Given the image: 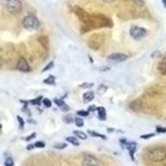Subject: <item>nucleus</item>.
<instances>
[{
    "label": "nucleus",
    "instance_id": "22",
    "mask_svg": "<svg viewBox=\"0 0 166 166\" xmlns=\"http://www.w3.org/2000/svg\"><path fill=\"white\" fill-rule=\"evenodd\" d=\"M119 143H121V146L124 148V149H126V146H128V143H129V142L126 141L125 138H121V139H119Z\"/></svg>",
    "mask_w": 166,
    "mask_h": 166
},
{
    "label": "nucleus",
    "instance_id": "1",
    "mask_svg": "<svg viewBox=\"0 0 166 166\" xmlns=\"http://www.w3.org/2000/svg\"><path fill=\"white\" fill-rule=\"evenodd\" d=\"M148 158L152 162H162L166 159V148H153L148 152Z\"/></svg>",
    "mask_w": 166,
    "mask_h": 166
},
{
    "label": "nucleus",
    "instance_id": "31",
    "mask_svg": "<svg viewBox=\"0 0 166 166\" xmlns=\"http://www.w3.org/2000/svg\"><path fill=\"white\" fill-rule=\"evenodd\" d=\"M153 135H155V134H145V135H142L141 138L142 139H149V138H152Z\"/></svg>",
    "mask_w": 166,
    "mask_h": 166
},
{
    "label": "nucleus",
    "instance_id": "7",
    "mask_svg": "<svg viewBox=\"0 0 166 166\" xmlns=\"http://www.w3.org/2000/svg\"><path fill=\"white\" fill-rule=\"evenodd\" d=\"M82 165H101V161L95 159L94 156H85L84 161H82Z\"/></svg>",
    "mask_w": 166,
    "mask_h": 166
},
{
    "label": "nucleus",
    "instance_id": "37",
    "mask_svg": "<svg viewBox=\"0 0 166 166\" xmlns=\"http://www.w3.org/2000/svg\"><path fill=\"white\" fill-rule=\"evenodd\" d=\"M5 2H10V0H5Z\"/></svg>",
    "mask_w": 166,
    "mask_h": 166
},
{
    "label": "nucleus",
    "instance_id": "18",
    "mask_svg": "<svg viewBox=\"0 0 166 166\" xmlns=\"http://www.w3.org/2000/svg\"><path fill=\"white\" fill-rule=\"evenodd\" d=\"M74 124H75L77 126H78V128H81V126H84V121H82V116H77L75 118V121H74Z\"/></svg>",
    "mask_w": 166,
    "mask_h": 166
},
{
    "label": "nucleus",
    "instance_id": "19",
    "mask_svg": "<svg viewBox=\"0 0 166 166\" xmlns=\"http://www.w3.org/2000/svg\"><path fill=\"white\" fill-rule=\"evenodd\" d=\"M53 102H54V104H55L57 106H60V108H61L63 105H64V104H66L63 98H54V100H53Z\"/></svg>",
    "mask_w": 166,
    "mask_h": 166
},
{
    "label": "nucleus",
    "instance_id": "32",
    "mask_svg": "<svg viewBox=\"0 0 166 166\" xmlns=\"http://www.w3.org/2000/svg\"><path fill=\"white\" fill-rule=\"evenodd\" d=\"M61 109H63V111H64V112H68V111H70V106H68V105H67V104H64V105H63V106H61Z\"/></svg>",
    "mask_w": 166,
    "mask_h": 166
},
{
    "label": "nucleus",
    "instance_id": "9",
    "mask_svg": "<svg viewBox=\"0 0 166 166\" xmlns=\"http://www.w3.org/2000/svg\"><path fill=\"white\" fill-rule=\"evenodd\" d=\"M97 114H98V118L101 121H105L106 119V111L104 106H97Z\"/></svg>",
    "mask_w": 166,
    "mask_h": 166
},
{
    "label": "nucleus",
    "instance_id": "27",
    "mask_svg": "<svg viewBox=\"0 0 166 166\" xmlns=\"http://www.w3.org/2000/svg\"><path fill=\"white\" fill-rule=\"evenodd\" d=\"M17 121H19V126H20V129L24 128V121H23V118L21 116H17Z\"/></svg>",
    "mask_w": 166,
    "mask_h": 166
},
{
    "label": "nucleus",
    "instance_id": "10",
    "mask_svg": "<svg viewBox=\"0 0 166 166\" xmlns=\"http://www.w3.org/2000/svg\"><path fill=\"white\" fill-rule=\"evenodd\" d=\"M94 97H95V92L94 91H88V92H85L82 95V101L84 102H91V101L94 100Z\"/></svg>",
    "mask_w": 166,
    "mask_h": 166
},
{
    "label": "nucleus",
    "instance_id": "26",
    "mask_svg": "<svg viewBox=\"0 0 166 166\" xmlns=\"http://www.w3.org/2000/svg\"><path fill=\"white\" fill-rule=\"evenodd\" d=\"M156 132H158V134H166V128H163V126H156Z\"/></svg>",
    "mask_w": 166,
    "mask_h": 166
},
{
    "label": "nucleus",
    "instance_id": "29",
    "mask_svg": "<svg viewBox=\"0 0 166 166\" xmlns=\"http://www.w3.org/2000/svg\"><path fill=\"white\" fill-rule=\"evenodd\" d=\"M45 146V143L43 141H38V142H35V148H40V149H43Z\"/></svg>",
    "mask_w": 166,
    "mask_h": 166
},
{
    "label": "nucleus",
    "instance_id": "35",
    "mask_svg": "<svg viewBox=\"0 0 166 166\" xmlns=\"http://www.w3.org/2000/svg\"><path fill=\"white\" fill-rule=\"evenodd\" d=\"M162 3H163V6H165V9H166V0H163Z\"/></svg>",
    "mask_w": 166,
    "mask_h": 166
},
{
    "label": "nucleus",
    "instance_id": "24",
    "mask_svg": "<svg viewBox=\"0 0 166 166\" xmlns=\"http://www.w3.org/2000/svg\"><path fill=\"white\" fill-rule=\"evenodd\" d=\"M43 104H44L45 108H51V105H53V102H51L50 100H47V98H44V100H43Z\"/></svg>",
    "mask_w": 166,
    "mask_h": 166
},
{
    "label": "nucleus",
    "instance_id": "2",
    "mask_svg": "<svg viewBox=\"0 0 166 166\" xmlns=\"http://www.w3.org/2000/svg\"><path fill=\"white\" fill-rule=\"evenodd\" d=\"M21 26L24 27L26 30H37V29L40 27V20H38L34 14H29L23 19Z\"/></svg>",
    "mask_w": 166,
    "mask_h": 166
},
{
    "label": "nucleus",
    "instance_id": "3",
    "mask_svg": "<svg viewBox=\"0 0 166 166\" xmlns=\"http://www.w3.org/2000/svg\"><path fill=\"white\" fill-rule=\"evenodd\" d=\"M129 34H131V37L134 38V40H142V38H143V37L148 34V30H146V29H143V27L134 26V27L131 29V31H129Z\"/></svg>",
    "mask_w": 166,
    "mask_h": 166
},
{
    "label": "nucleus",
    "instance_id": "6",
    "mask_svg": "<svg viewBox=\"0 0 166 166\" xmlns=\"http://www.w3.org/2000/svg\"><path fill=\"white\" fill-rule=\"evenodd\" d=\"M17 70L21 71V72H30V71H31V67L29 66L27 60L21 57V58H19V61H17Z\"/></svg>",
    "mask_w": 166,
    "mask_h": 166
},
{
    "label": "nucleus",
    "instance_id": "15",
    "mask_svg": "<svg viewBox=\"0 0 166 166\" xmlns=\"http://www.w3.org/2000/svg\"><path fill=\"white\" fill-rule=\"evenodd\" d=\"M44 84H45V85H53V84H55V77L54 75H50L48 78H45Z\"/></svg>",
    "mask_w": 166,
    "mask_h": 166
},
{
    "label": "nucleus",
    "instance_id": "28",
    "mask_svg": "<svg viewBox=\"0 0 166 166\" xmlns=\"http://www.w3.org/2000/svg\"><path fill=\"white\" fill-rule=\"evenodd\" d=\"M35 135H37V134H31V135L26 136V138H24V141H26V142H30V141H33V139H34V138H35Z\"/></svg>",
    "mask_w": 166,
    "mask_h": 166
},
{
    "label": "nucleus",
    "instance_id": "36",
    "mask_svg": "<svg viewBox=\"0 0 166 166\" xmlns=\"http://www.w3.org/2000/svg\"><path fill=\"white\" fill-rule=\"evenodd\" d=\"M163 66H165V67H166V58H165V63H163Z\"/></svg>",
    "mask_w": 166,
    "mask_h": 166
},
{
    "label": "nucleus",
    "instance_id": "13",
    "mask_svg": "<svg viewBox=\"0 0 166 166\" xmlns=\"http://www.w3.org/2000/svg\"><path fill=\"white\" fill-rule=\"evenodd\" d=\"M74 121H75V118H74V116H71V115H68V114L63 116V122H66V124H72Z\"/></svg>",
    "mask_w": 166,
    "mask_h": 166
},
{
    "label": "nucleus",
    "instance_id": "30",
    "mask_svg": "<svg viewBox=\"0 0 166 166\" xmlns=\"http://www.w3.org/2000/svg\"><path fill=\"white\" fill-rule=\"evenodd\" d=\"M53 67H54V63L51 61V63H48V64H47V66L44 67V70H43V71H48V70H51Z\"/></svg>",
    "mask_w": 166,
    "mask_h": 166
},
{
    "label": "nucleus",
    "instance_id": "5",
    "mask_svg": "<svg viewBox=\"0 0 166 166\" xmlns=\"http://www.w3.org/2000/svg\"><path fill=\"white\" fill-rule=\"evenodd\" d=\"M128 58V55L126 54H122V53H114V54H111L106 57V61H109V63H122V61H125Z\"/></svg>",
    "mask_w": 166,
    "mask_h": 166
},
{
    "label": "nucleus",
    "instance_id": "8",
    "mask_svg": "<svg viewBox=\"0 0 166 166\" xmlns=\"http://www.w3.org/2000/svg\"><path fill=\"white\" fill-rule=\"evenodd\" d=\"M126 149L129 152V156H131V159L134 161L135 159V151H136V142H129L128 146H126Z\"/></svg>",
    "mask_w": 166,
    "mask_h": 166
},
{
    "label": "nucleus",
    "instance_id": "12",
    "mask_svg": "<svg viewBox=\"0 0 166 166\" xmlns=\"http://www.w3.org/2000/svg\"><path fill=\"white\" fill-rule=\"evenodd\" d=\"M74 135L77 136V138H80V139H87L88 138V135H87L85 132H82V131H78V129H75V131L72 132Z\"/></svg>",
    "mask_w": 166,
    "mask_h": 166
},
{
    "label": "nucleus",
    "instance_id": "20",
    "mask_svg": "<svg viewBox=\"0 0 166 166\" xmlns=\"http://www.w3.org/2000/svg\"><path fill=\"white\" fill-rule=\"evenodd\" d=\"M3 165L5 166H13L14 165V162H13V159H11V156H7V158H6V161H5Z\"/></svg>",
    "mask_w": 166,
    "mask_h": 166
},
{
    "label": "nucleus",
    "instance_id": "23",
    "mask_svg": "<svg viewBox=\"0 0 166 166\" xmlns=\"http://www.w3.org/2000/svg\"><path fill=\"white\" fill-rule=\"evenodd\" d=\"M92 87H94L92 82H84V84H81L80 85V88H87V90H88V88H92Z\"/></svg>",
    "mask_w": 166,
    "mask_h": 166
},
{
    "label": "nucleus",
    "instance_id": "33",
    "mask_svg": "<svg viewBox=\"0 0 166 166\" xmlns=\"http://www.w3.org/2000/svg\"><path fill=\"white\" fill-rule=\"evenodd\" d=\"M34 148H35V143H30V145H27L26 149H27V151H31V149H34Z\"/></svg>",
    "mask_w": 166,
    "mask_h": 166
},
{
    "label": "nucleus",
    "instance_id": "16",
    "mask_svg": "<svg viewBox=\"0 0 166 166\" xmlns=\"http://www.w3.org/2000/svg\"><path fill=\"white\" fill-rule=\"evenodd\" d=\"M43 97H38V98H35V100H31V101H29V104H31V105H40L41 102H43Z\"/></svg>",
    "mask_w": 166,
    "mask_h": 166
},
{
    "label": "nucleus",
    "instance_id": "4",
    "mask_svg": "<svg viewBox=\"0 0 166 166\" xmlns=\"http://www.w3.org/2000/svg\"><path fill=\"white\" fill-rule=\"evenodd\" d=\"M7 10L10 14H19L23 10V6H21L20 0H10L7 2Z\"/></svg>",
    "mask_w": 166,
    "mask_h": 166
},
{
    "label": "nucleus",
    "instance_id": "21",
    "mask_svg": "<svg viewBox=\"0 0 166 166\" xmlns=\"http://www.w3.org/2000/svg\"><path fill=\"white\" fill-rule=\"evenodd\" d=\"M90 114H91V112H90V111H88V109L78 111V115H80V116H82V118H84V116H88V115H90Z\"/></svg>",
    "mask_w": 166,
    "mask_h": 166
},
{
    "label": "nucleus",
    "instance_id": "25",
    "mask_svg": "<svg viewBox=\"0 0 166 166\" xmlns=\"http://www.w3.org/2000/svg\"><path fill=\"white\" fill-rule=\"evenodd\" d=\"M105 91H106V85H104V84H102V85L98 87V94H100V95H101V94H104Z\"/></svg>",
    "mask_w": 166,
    "mask_h": 166
},
{
    "label": "nucleus",
    "instance_id": "34",
    "mask_svg": "<svg viewBox=\"0 0 166 166\" xmlns=\"http://www.w3.org/2000/svg\"><path fill=\"white\" fill-rule=\"evenodd\" d=\"M88 111H90V112H92V111H97V106L95 105H90V106H88Z\"/></svg>",
    "mask_w": 166,
    "mask_h": 166
},
{
    "label": "nucleus",
    "instance_id": "11",
    "mask_svg": "<svg viewBox=\"0 0 166 166\" xmlns=\"http://www.w3.org/2000/svg\"><path fill=\"white\" fill-rule=\"evenodd\" d=\"M78 139H80V138H77V136H68V138H67V142H68V143H71V145L78 146V145H80Z\"/></svg>",
    "mask_w": 166,
    "mask_h": 166
},
{
    "label": "nucleus",
    "instance_id": "17",
    "mask_svg": "<svg viewBox=\"0 0 166 166\" xmlns=\"http://www.w3.org/2000/svg\"><path fill=\"white\" fill-rule=\"evenodd\" d=\"M67 148V142H57V143H55L54 145V149H66Z\"/></svg>",
    "mask_w": 166,
    "mask_h": 166
},
{
    "label": "nucleus",
    "instance_id": "14",
    "mask_svg": "<svg viewBox=\"0 0 166 166\" xmlns=\"http://www.w3.org/2000/svg\"><path fill=\"white\" fill-rule=\"evenodd\" d=\"M87 134H90V136H95V138H101V139H104V141H105L106 139V136L105 135H101V134H98V132H95V131H88L87 132Z\"/></svg>",
    "mask_w": 166,
    "mask_h": 166
}]
</instances>
